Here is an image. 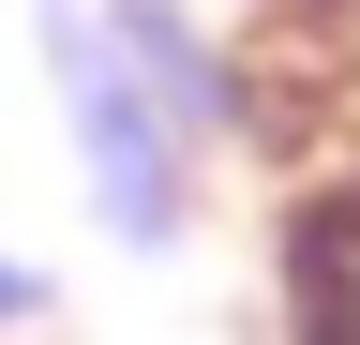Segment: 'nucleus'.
<instances>
[{
  "mask_svg": "<svg viewBox=\"0 0 360 345\" xmlns=\"http://www.w3.org/2000/svg\"><path fill=\"white\" fill-rule=\"evenodd\" d=\"M30 15H45V105H60V150H75L90 226H105L120 255H180V240H195L210 165L165 136V105L135 91V60L105 46V15H90V0H30Z\"/></svg>",
  "mask_w": 360,
  "mask_h": 345,
  "instance_id": "nucleus-1",
  "label": "nucleus"
},
{
  "mask_svg": "<svg viewBox=\"0 0 360 345\" xmlns=\"http://www.w3.org/2000/svg\"><path fill=\"white\" fill-rule=\"evenodd\" d=\"M45 330H60V285L30 255H0V345H45Z\"/></svg>",
  "mask_w": 360,
  "mask_h": 345,
  "instance_id": "nucleus-4",
  "label": "nucleus"
},
{
  "mask_svg": "<svg viewBox=\"0 0 360 345\" xmlns=\"http://www.w3.org/2000/svg\"><path fill=\"white\" fill-rule=\"evenodd\" d=\"M270 330L285 345H360V150L300 165L270 195Z\"/></svg>",
  "mask_w": 360,
  "mask_h": 345,
  "instance_id": "nucleus-3",
  "label": "nucleus"
},
{
  "mask_svg": "<svg viewBox=\"0 0 360 345\" xmlns=\"http://www.w3.org/2000/svg\"><path fill=\"white\" fill-rule=\"evenodd\" d=\"M90 15H105V46L135 60V91L165 105V136L195 150V165H225V150L270 136V91H255L240 30H210L195 0H90Z\"/></svg>",
  "mask_w": 360,
  "mask_h": 345,
  "instance_id": "nucleus-2",
  "label": "nucleus"
}]
</instances>
